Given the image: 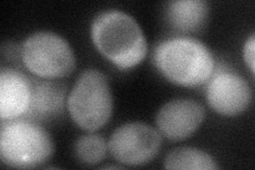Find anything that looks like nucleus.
I'll use <instances>...</instances> for the list:
<instances>
[{
	"label": "nucleus",
	"mask_w": 255,
	"mask_h": 170,
	"mask_svg": "<svg viewBox=\"0 0 255 170\" xmlns=\"http://www.w3.org/2000/svg\"><path fill=\"white\" fill-rule=\"evenodd\" d=\"M21 60L32 74L43 79H61L76 67V58L69 43L53 32H36L21 46Z\"/></svg>",
	"instance_id": "nucleus-5"
},
{
	"label": "nucleus",
	"mask_w": 255,
	"mask_h": 170,
	"mask_svg": "<svg viewBox=\"0 0 255 170\" xmlns=\"http://www.w3.org/2000/svg\"><path fill=\"white\" fill-rule=\"evenodd\" d=\"M50 134L34 120H4L0 132V158L6 166L20 169L41 167L51 159Z\"/></svg>",
	"instance_id": "nucleus-3"
},
{
	"label": "nucleus",
	"mask_w": 255,
	"mask_h": 170,
	"mask_svg": "<svg viewBox=\"0 0 255 170\" xmlns=\"http://www.w3.org/2000/svg\"><path fill=\"white\" fill-rule=\"evenodd\" d=\"M153 62L157 70L170 82L195 87L210 80L215 68L212 52L193 37H173L159 44Z\"/></svg>",
	"instance_id": "nucleus-2"
},
{
	"label": "nucleus",
	"mask_w": 255,
	"mask_h": 170,
	"mask_svg": "<svg viewBox=\"0 0 255 170\" xmlns=\"http://www.w3.org/2000/svg\"><path fill=\"white\" fill-rule=\"evenodd\" d=\"M91 36L98 51L122 69H129L145 59L147 42L137 21L123 11L110 10L95 17Z\"/></svg>",
	"instance_id": "nucleus-1"
},
{
	"label": "nucleus",
	"mask_w": 255,
	"mask_h": 170,
	"mask_svg": "<svg viewBox=\"0 0 255 170\" xmlns=\"http://www.w3.org/2000/svg\"><path fill=\"white\" fill-rule=\"evenodd\" d=\"M209 3L204 0H175L167 4L169 25L182 32H199L209 17Z\"/></svg>",
	"instance_id": "nucleus-10"
},
{
	"label": "nucleus",
	"mask_w": 255,
	"mask_h": 170,
	"mask_svg": "<svg viewBox=\"0 0 255 170\" xmlns=\"http://www.w3.org/2000/svg\"><path fill=\"white\" fill-rule=\"evenodd\" d=\"M108 146L106 140L97 134L79 137L75 145V153L79 162L85 165H97L106 158Z\"/></svg>",
	"instance_id": "nucleus-13"
},
{
	"label": "nucleus",
	"mask_w": 255,
	"mask_h": 170,
	"mask_svg": "<svg viewBox=\"0 0 255 170\" xmlns=\"http://www.w3.org/2000/svg\"><path fill=\"white\" fill-rule=\"evenodd\" d=\"M65 88L53 82L33 83L32 101L28 114L38 119L58 115L63 109Z\"/></svg>",
	"instance_id": "nucleus-11"
},
{
	"label": "nucleus",
	"mask_w": 255,
	"mask_h": 170,
	"mask_svg": "<svg viewBox=\"0 0 255 170\" xmlns=\"http://www.w3.org/2000/svg\"><path fill=\"white\" fill-rule=\"evenodd\" d=\"M109 150L117 162L140 166L152 161L162 147V137L143 123H128L117 128L109 142Z\"/></svg>",
	"instance_id": "nucleus-6"
},
{
	"label": "nucleus",
	"mask_w": 255,
	"mask_h": 170,
	"mask_svg": "<svg viewBox=\"0 0 255 170\" xmlns=\"http://www.w3.org/2000/svg\"><path fill=\"white\" fill-rule=\"evenodd\" d=\"M164 167L180 170H210L218 169L217 162L209 153L196 148L182 147L170 151L167 155Z\"/></svg>",
	"instance_id": "nucleus-12"
},
{
	"label": "nucleus",
	"mask_w": 255,
	"mask_h": 170,
	"mask_svg": "<svg viewBox=\"0 0 255 170\" xmlns=\"http://www.w3.org/2000/svg\"><path fill=\"white\" fill-rule=\"evenodd\" d=\"M33 83L21 72L2 68L0 72V116L2 121L17 119L31 107Z\"/></svg>",
	"instance_id": "nucleus-9"
},
{
	"label": "nucleus",
	"mask_w": 255,
	"mask_h": 170,
	"mask_svg": "<svg viewBox=\"0 0 255 170\" xmlns=\"http://www.w3.org/2000/svg\"><path fill=\"white\" fill-rule=\"evenodd\" d=\"M205 117L203 105L191 99H174L165 103L156 114V126L166 139L186 140L201 126Z\"/></svg>",
	"instance_id": "nucleus-8"
},
{
	"label": "nucleus",
	"mask_w": 255,
	"mask_h": 170,
	"mask_svg": "<svg viewBox=\"0 0 255 170\" xmlns=\"http://www.w3.org/2000/svg\"><path fill=\"white\" fill-rule=\"evenodd\" d=\"M210 107L223 116H237L251 103L252 91L247 81L232 71H220L215 75L206 88Z\"/></svg>",
	"instance_id": "nucleus-7"
},
{
	"label": "nucleus",
	"mask_w": 255,
	"mask_h": 170,
	"mask_svg": "<svg viewBox=\"0 0 255 170\" xmlns=\"http://www.w3.org/2000/svg\"><path fill=\"white\" fill-rule=\"evenodd\" d=\"M244 59L252 72L254 75L255 72V35L251 34V36L246 40L244 45Z\"/></svg>",
	"instance_id": "nucleus-14"
},
{
	"label": "nucleus",
	"mask_w": 255,
	"mask_h": 170,
	"mask_svg": "<svg viewBox=\"0 0 255 170\" xmlns=\"http://www.w3.org/2000/svg\"><path fill=\"white\" fill-rule=\"evenodd\" d=\"M67 107L82 130L94 132L105 127L113 114V96L106 75L97 69L83 71L69 94Z\"/></svg>",
	"instance_id": "nucleus-4"
}]
</instances>
